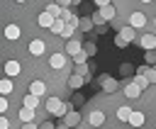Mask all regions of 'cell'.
<instances>
[{
    "instance_id": "cell-1",
    "label": "cell",
    "mask_w": 156,
    "mask_h": 129,
    "mask_svg": "<svg viewBox=\"0 0 156 129\" xmlns=\"http://www.w3.org/2000/svg\"><path fill=\"white\" fill-rule=\"evenodd\" d=\"M90 102L98 105V107H102L105 114H107V119H105V124L100 129H156V83L149 85L136 100H132V114L124 122L115 117V112H112L105 92L95 95Z\"/></svg>"
},
{
    "instance_id": "cell-2",
    "label": "cell",
    "mask_w": 156,
    "mask_h": 129,
    "mask_svg": "<svg viewBox=\"0 0 156 129\" xmlns=\"http://www.w3.org/2000/svg\"><path fill=\"white\" fill-rule=\"evenodd\" d=\"M112 5L117 7V19L124 24L132 12H144L149 22H154L156 17V0H112Z\"/></svg>"
},
{
    "instance_id": "cell-3",
    "label": "cell",
    "mask_w": 156,
    "mask_h": 129,
    "mask_svg": "<svg viewBox=\"0 0 156 129\" xmlns=\"http://www.w3.org/2000/svg\"><path fill=\"white\" fill-rule=\"evenodd\" d=\"M71 107H73V102L68 105V102H63L61 97H49V100H46V112H49V114H58V117H63Z\"/></svg>"
},
{
    "instance_id": "cell-4",
    "label": "cell",
    "mask_w": 156,
    "mask_h": 129,
    "mask_svg": "<svg viewBox=\"0 0 156 129\" xmlns=\"http://www.w3.org/2000/svg\"><path fill=\"white\" fill-rule=\"evenodd\" d=\"M49 68H54V71H66L68 68V54L66 51H54L51 56H49Z\"/></svg>"
},
{
    "instance_id": "cell-5",
    "label": "cell",
    "mask_w": 156,
    "mask_h": 129,
    "mask_svg": "<svg viewBox=\"0 0 156 129\" xmlns=\"http://www.w3.org/2000/svg\"><path fill=\"white\" fill-rule=\"evenodd\" d=\"M46 49H49V44H46L41 37H34V39L29 41V46H27L29 56H44V54H46Z\"/></svg>"
},
{
    "instance_id": "cell-6",
    "label": "cell",
    "mask_w": 156,
    "mask_h": 129,
    "mask_svg": "<svg viewBox=\"0 0 156 129\" xmlns=\"http://www.w3.org/2000/svg\"><path fill=\"white\" fill-rule=\"evenodd\" d=\"M2 68H5V75H7V78H20V75H22V71H24V66H22L17 58L5 61V66H2Z\"/></svg>"
},
{
    "instance_id": "cell-7",
    "label": "cell",
    "mask_w": 156,
    "mask_h": 129,
    "mask_svg": "<svg viewBox=\"0 0 156 129\" xmlns=\"http://www.w3.org/2000/svg\"><path fill=\"white\" fill-rule=\"evenodd\" d=\"M5 41H20L22 39V27L17 24V22H10L7 27H5Z\"/></svg>"
},
{
    "instance_id": "cell-8",
    "label": "cell",
    "mask_w": 156,
    "mask_h": 129,
    "mask_svg": "<svg viewBox=\"0 0 156 129\" xmlns=\"http://www.w3.org/2000/svg\"><path fill=\"white\" fill-rule=\"evenodd\" d=\"M100 83H102V92H117V90H122V88L127 85V83H117V80L110 78V75H102Z\"/></svg>"
},
{
    "instance_id": "cell-9",
    "label": "cell",
    "mask_w": 156,
    "mask_h": 129,
    "mask_svg": "<svg viewBox=\"0 0 156 129\" xmlns=\"http://www.w3.org/2000/svg\"><path fill=\"white\" fill-rule=\"evenodd\" d=\"M136 46H141L144 51L156 49V34H139L136 37Z\"/></svg>"
},
{
    "instance_id": "cell-10",
    "label": "cell",
    "mask_w": 156,
    "mask_h": 129,
    "mask_svg": "<svg viewBox=\"0 0 156 129\" xmlns=\"http://www.w3.org/2000/svg\"><path fill=\"white\" fill-rule=\"evenodd\" d=\"M85 83H88V80H85L83 75H78V73H71V75L66 78V88H68V90H80Z\"/></svg>"
},
{
    "instance_id": "cell-11",
    "label": "cell",
    "mask_w": 156,
    "mask_h": 129,
    "mask_svg": "<svg viewBox=\"0 0 156 129\" xmlns=\"http://www.w3.org/2000/svg\"><path fill=\"white\" fill-rule=\"evenodd\" d=\"M46 90H49V85H46V80H41V78H37V80H32V83H29V92H32V95H37V97L46 95Z\"/></svg>"
},
{
    "instance_id": "cell-12",
    "label": "cell",
    "mask_w": 156,
    "mask_h": 129,
    "mask_svg": "<svg viewBox=\"0 0 156 129\" xmlns=\"http://www.w3.org/2000/svg\"><path fill=\"white\" fill-rule=\"evenodd\" d=\"M122 92H124V97H127V100H136V97H139V95H141L144 90H141V88H139V85H136L134 80H129V83H127V85L122 88Z\"/></svg>"
},
{
    "instance_id": "cell-13",
    "label": "cell",
    "mask_w": 156,
    "mask_h": 129,
    "mask_svg": "<svg viewBox=\"0 0 156 129\" xmlns=\"http://www.w3.org/2000/svg\"><path fill=\"white\" fill-rule=\"evenodd\" d=\"M54 19H56V17H54V15H49L46 10H41V12L37 15V24H39L41 29H46V32H49V27L54 24Z\"/></svg>"
},
{
    "instance_id": "cell-14",
    "label": "cell",
    "mask_w": 156,
    "mask_h": 129,
    "mask_svg": "<svg viewBox=\"0 0 156 129\" xmlns=\"http://www.w3.org/2000/svg\"><path fill=\"white\" fill-rule=\"evenodd\" d=\"M63 51H66L68 56H76L78 51H83V41H80V39H68V41L63 44Z\"/></svg>"
},
{
    "instance_id": "cell-15",
    "label": "cell",
    "mask_w": 156,
    "mask_h": 129,
    "mask_svg": "<svg viewBox=\"0 0 156 129\" xmlns=\"http://www.w3.org/2000/svg\"><path fill=\"white\" fill-rule=\"evenodd\" d=\"M63 124H68L71 129H76V127L80 124V114H78V110H73V107H71V110L63 114Z\"/></svg>"
},
{
    "instance_id": "cell-16",
    "label": "cell",
    "mask_w": 156,
    "mask_h": 129,
    "mask_svg": "<svg viewBox=\"0 0 156 129\" xmlns=\"http://www.w3.org/2000/svg\"><path fill=\"white\" fill-rule=\"evenodd\" d=\"M117 34H119L122 39H127V41H136V37H139V32H136L134 27H129V24H124V27H122Z\"/></svg>"
},
{
    "instance_id": "cell-17",
    "label": "cell",
    "mask_w": 156,
    "mask_h": 129,
    "mask_svg": "<svg viewBox=\"0 0 156 129\" xmlns=\"http://www.w3.org/2000/svg\"><path fill=\"white\" fill-rule=\"evenodd\" d=\"M98 12L105 17V22H112V19L117 17V7H115V5H105V7H98Z\"/></svg>"
},
{
    "instance_id": "cell-18",
    "label": "cell",
    "mask_w": 156,
    "mask_h": 129,
    "mask_svg": "<svg viewBox=\"0 0 156 129\" xmlns=\"http://www.w3.org/2000/svg\"><path fill=\"white\" fill-rule=\"evenodd\" d=\"M17 119H20V122H34V110L22 105V107L17 110Z\"/></svg>"
},
{
    "instance_id": "cell-19",
    "label": "cell",
    "mask_w": 156,
    "mask_h": 129,
    "mask_svg": "<svg viewBox=\"0 0 156 129\" xmlns=\"http://www.w3.org/2000/svg\"><path fill=\"white\" fill-rule=\"evenodd\" d=\"M12 90H15V80H12V78H0V95L7 97Z\"/></svg>"
},
{
    "instance_id": "cell-20",
    "label": "cell",
    "mask_w": 156,
    "mask_h": 129,
    "mask_svg": "<svg viewBox=\"0 0 156 129\" xmlns=\"http://www.w3.org/2000/svg\"><path fill=\"white\" fill-rule=\"evenodd\" d=\"M63 27H66V19H61V17H56V19H54V24L49 27V34H54V37H61V32H63Z\"/></svg>"
},
{
    "instance_id": "cell-21",
    "label": "cell",
    "mask_w": 156,
    "mask_h": 129,
    "mask_svg": "<svg viewBox=\"0 0 156 129\" xmlns=\"http://www.w3.org/2000/svg\"><path fill=\"white\" fill-rule=\"evenodd\" d=\"M22 105H24V107H32V110H39V97L32 95V92H27V95L22 97Z\"/></svg>"
},
{
    "instance_id": "cell-22",
    "label": "cell",
    "mask_w": 156,
    "mask_h": 129,
    "mask_svg": "<svg viewBox=\"0 0 156 129\" xmlns=\"http://www.w3.org/2000/svg\"><path fill=\"white\" fill-rule=\"evenodd\" d=\"M73 37H76V27L66 22V27H63V32H61V39H66V41H68V39H73Z\"/></svg>"
},
{
    "instance_id": "cell-23",
    "label": "cell",
    "mask_w": 156,
    "mask_h": 129,
    "mask_svg": "<svg viewBox=\"0 0 156 129\" xmlns=\"http://www.w3.org/2000/svg\"><path fill=\"white\" fill-rule=\"evenodd\" d=\"M44 10H46L49 15H54V17H61V10H63V7H61V5H56V2H49Z\"/></svg>"
},
{
    "instance_id": "cell-24",
    "label": "cell",
    "mask_w": 156,
    "mask_h": 129,
    "mask_svg": "<svg viewBox=\"0 0 156 129\" xmlns=\"http://www.w3.org/2000/svg\"><path fill=\"white\" fill-rule=\"evenodd\" d=\"M73 73H78V75H83L85 80H90V75H88V63H78V66L73 68Z\"/></svg>"
},
{
    "instance_id": "cell-25",
    "label": "cell",
    "mask_w": 156,
    "mask_h": 129,
    "mask_svg": "<svg viewBox=\"0 0 156 129\" xmlns=\"http://www.w3.org/2000/svg\"><path fill=\"white\" fill-rule=\"evenodd\" d=\"M78 29H80V32H90V29H93V19H90V17H83L80 24H78Z\"/></svg>"
},
{
    "instance_id": "cell-26",
    "label": "cell",
    "mask_w": 156,
    "mask_h": 129,
    "mask_svg": "<svg viewBox=\"0 0 156 129\" xmlns=\"http://www.w3.org/2000/svg\"><path fill=\"white\" fill-rule=\"evenodd\" d=\"M90 19H93V24H95V27H105V17H102L100 12H93V17H90Z\"/></svg>"
},
{
    "instance_id": "cell-27",
    "label": "cell",
    "mask_w": 156,
    "mask_h": 129,
    "mask_svg": "<svg viewBox=\"0 0 156 129\" xmlns=\"http://www.w3.org/2000/svg\"><path fill=\"white\" fill-rule=\"evenodd\" d=\"M85 61H88V54H85V49H83V51H78V54L73 56V63H76V66H78V63H85Z\"/></svg>"
},
{
    "instance_id": "cell-28",
    "label": "cell",
    "mask_w": 156,
    "mask_h": 129,
    "mask_svg": "<svg viewBox=\"0 0 156 129\" xmlns=\"http://www.w3.org/2000/svg\"><path fill=\"white\" fill-rule=\"evenodd\" d=\"M144 75H146V80H149L151 85L156 83V68H146V73H144Z\"/></svg>"
},
{
    "instance_id": "cell-29",
    "label": "cell",
    "mask_w": 156,
    "mask_h": 129,
    "mask_svg": "<svg viewBox=\"0 0 156 129\" xmlns=\"http://www.w3.org/2000/svg\"><path fill=\"white\" fill-rule=\"evenodd\" d=\"M10 110V102H7V97L5 95H0V114H5Z\"/></svg>"
},
{
    "instance_id": "cell-30",
    "label": "cell",
    "mask_w": 156,
    "mask_h": 129,
    "mask_svg": "<svg viewBox=\"0 0 156 129\" xmlns=\"http://www.w3.org/2000/svg\"><path fill=\"white\" fill-rule=\"evenodd\" d=\"M127 44H129V41H127V39H122L119 34L115 37V46H117V49H127Z\"/></svg>"
},
{
    "instance_id": "cell-31",
    "label": "cell",
    "mask_w": 156,
    "mask_h": 129,
    "mask_svg": "<svg viewBox=\"0 0 156 129\" xmlns=\"http://www.w3.org/2000/svg\"><path fill=\"white\" fill-rule=\"evenodd\" d=\"M146 63H149V66H154V63H156V49L146 51Z\"/></svg>"
},
{
    "instance_id": "cell-32",
    "label": "cell",
    "mask_w": 156,
    "mask_h": 129,
    "mask_svg": "<svg viewBox=\"0 0 156 129\" xmlns=\"http://www.w3.org/2000/svg\"><path fill=\"white\" fill-rule=\"evenodd\" d=\"M71 17H73V12H71V7H63V10H61V19H66V22H68Z\"/></svg>"
},
{
    "instance_id": "cell-33",
    "label": "cell",
    "mask_w": 156,
    "mask_h": 129,
    "mask_svg": "<svg viewBox=\"0 0 156 129\" xmlns=\"http://www.w3.org/2000/svg\"><path fill=\"white\" fill-rule=\"evenodd\" d=\"M12 124H10V119L5 117V114H0V129H10Z\"/></svg>"
},
{
    "instance_id": "cell-34",
    "label": "cell",
    "mask_w": 156,
    "mask_h": 129,
    "mask_svg": "<svg viewBox=\"0 0 156 129\" xmlns=\"http://www.w3.org/2000/svg\"><path fill=\"white\" fill-rule=\"evenodd\" d=\"M119 71H122V75H129V73H132V63H122Z\"/></svg>"
},
{
    "instance_id": "cell-35",
    "label": "cell",
    "mask_w": 156,
    "mask_h": 129,
    "mask_svg": "<svg viewBox=\"0 0 156 129\" xmlns=\"http://www.w3.org/2000/svg\"><path fill=\"white\" fill-rule=\"evenodd\" d=\"M39 129H56V127H54L49 119H44V122H39Z\"/></svg>"
},
{
    "instance_id": "cell-36",
    "label": "cell",
    "mask_w": 156,
    "mask_h": 129,
    "mask_svg": "<svg viewBox=\"0 0 156 129\" xmlns=\"http://www.w3.org/2000/svg\"><path fill=\"white\" fill-rule=\"evenodd\" d=\"M22 129H39V122H24Z\"/></svg>"
},
{
    "instance_id": "cell-37",
    "label": "cell",
    "mask_w": 156,
    "mask_h": 129,
    "mask_svg": "<svg viewBox=\"0 0 156 129\" xmlns=\"http://www.w3.org/2000/svg\"><path fill=\"white\" fill-rule=\"evenodd\" d=\"M83 49H85V54H88V56H93V54H95V46H93V44H83Z\"/></svg>"
},
{
    "instance_id": "cell-38",
    "label": "cell",
    "mask_w": 156,
    "mask_h": 129,
    "mask_svg": "<svg viewBox=\"0 0 156 129\" xmlns=\"http://www.w3.org/2000/svg\"><path fill=\"white\" fill-rule=\"evenodd\" d=\"M105 5H112V0H95V7H105Z\"/></svg>"
},
{
    "instance_id": "cell-39",
    "label": "cell",
    "mask_w": 156,
    "mask_h": 129,
    "mask_svg": "<svg viewBox=\"0 0 156 129\" xmlns=\"http://www.w3.org/2000/svg\"><path fill=\"white\" fill-rule=\"evenodd\" d=\"M56 129H71V127H68V124H63V122H61V124H58V127H56Z\"/></svg>"
},
{
    "instance_id": "cell-40",
    "label": "cell",
    "mask_w": 156,
    "mask_h": 129,
    "mask_svg": "<svg viewBox=\"0 0 156 129\" xmlns=\"http://www.w3.org/2000/svg\"><path fill=\"white\" fill-rule=\"evenodd\" d=\"M15 2H17V5H27L29 0H15Z\"/></svg>"
},
{
    "instance_id": "cell-41",
    "label": "cell",
    "mask_w": 156,
    "mask_h": 129,
    "mask_svg": "<svg viewBox=\"0 0 156 129\" xmlns=\"http://www.w3.org/2000/svg\"><path fill=\"white\" fill-rule=\"evenodd\" d=\"M71 5H80V0H71Z\"/></svg>"
},
{
    "instance_id": "cell-42",
    "label": "cell",
    "mask_w": 156,
    "mask_h": 129,
    "mask_svg": "<svg viewBox=\"0 0 156 129\" xmlns=\"http://www.w3.org/2000/svg\"><path fill=\"white\" fill-rule=\"evenodd\" d=\"M0 73H5V68H2V66H0Z\"/></svg>"
}]
</instances>
